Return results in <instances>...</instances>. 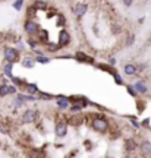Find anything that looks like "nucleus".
<instances>
[{"instance_id": "nucleus-1", "label": "nucleus", "mask_w": 151, "mask_h": 158, "mask_svg": "<svg viewBox=\"0 0 151 158\" xmlns=\"http://www.w3.org/2000/svg\"><path fill=\"white\" fill-rule=\"evenodd\" d=\"M91 126H93V129H94L95 132L104 133V132L109 129V122H107L104 117H95V118H93Z\"/></svg>"}, {"instance_id": "nucleus-2", "label": "nucleus", "mask_w": 151, "mask_h": 158, "mask_svg": "<svg viewBox=\"0 0 151 158\" xmlns=\"http://www.w3.org/2000/svg\"><path fill=\"white\" fill-rule=\"evenodd\" d=\"M18 57H19V54H18V50H16V48L7 47V48L5 50V59L9 63H15L18 60Z\"/></svg>"}, {"instance_id": "nucleus-3", "label": "nucleus", "mask_w": 151, "mask_h": 158, "mask_svg": "<svg viewBox=\"0 0 151 158\" xmlns=\"http://www.w3.org/2000/svg\"><path fill=\"white\" fill-rule=\"evenodd\" d=\"M54 133H56L57 138H65L67 135V124L63 123V122H59L54 127Z\"/></svg>"}, {"instance_id": "nucleus-4", "label": "nucleus", "mask_w": 151, "mask_h": 158, "mask_svg": "<svg viewBox=\"0 0 151 158\" xmlns=\"http://www.w3.org/2000/svg\"><path fill=\"white\" fill-rule=\"evenodd\" d=\"M25 31H27V34H29V35H35L40 31V27L34 22V21H27V22H25Z\"/></svg>"}, {"instance_id": "nucleus-5", "label": "nucleus", "mask_w": 151, "mask_h": 158, "mask_svg": "<svg viewBox=\"0 0 151 158\" xmlns=\"http://www.w3.org/2000/svg\"><path fill=\"white\" fill-rule=\"evenodd\" d=\"M22 120L24 123H32L37 120V111L35 110H27L22 116Z\"/></svg>"}, {"instance_id": "nucleus-6", "label": "nucleus", "mask_w": 151, "mask_h": 158, "mask_svg": "<svg viewBox=\"0 0 151 158\" xmlns=\"http://www.w3.org/2000/svg\"><path fill=\"white\" fill-rule=\"evenodd\" d=\"M87 10H88V6L85 5V3H78V5L75 6V15L78 18H82L87 13Z\"/></svg>"}, {"instance_id": "nucleus-7", "label": "nucleus", "mask_w": 151, "mask_h": 158, "mask_svg": "<svg viewBox=\"0 0 151 158\" xmlns=\"http://www.w3.org/2000/svg\"><path fill=\"white\" fill-rule=\"evenodd\" d=\"M57 107L60 108V110H66V108H69L71 106H69V98H66V97H59L57 98Z\"/></svg>"}, {"instance_id": "nucleus-8", "label": "nucleus", "mask_w": 151, "mask_h": 158, "mask_svg": "<svg viewBox=\"0 0 151 158\" xmlns=\"http://www.w3.org/2000/svg\"><path fill=\"white\" fill-rule=\"evenodd\" d=\"M67 43H69V34H67L66 31L63 29V31H60V34H59V47H63V45H66Z\"/></svg>"}, {"instance_id": "nucleus-9", "label": "nucleus", "mask_w": 151, "mask_h": 158, "mask_svg": "<svg viewBox=\"0 0 151 158\" xmlns=\"http://www.w3.org/2000/svg\"><path fill=\"white\" fill-rule=\"evenodd\" d=\"M134 89L135 92H140V94H145L148 88H147V85L142 82V81H138V82H135L134 84Z\"/></svg>"}, {"instance_id": "nucleus-10", "label": "nucleus", "mask_w": 151, "mask_h": 158, "mask_svg": "<svg viewBox=\"0 0 151 158\" xmlns=\"http://www.w3.org/2000/svg\"><path fill=\"white\" fill-rule=\"evenodd\" d=\"M151 152V142L150 141H145L141 143V154L142 155H148Z\"/></svg>"}, {"instance_id": "nucleus-11", "label": "nucleus", "mask_w": 151, "mask_h": 158, "mask_svg": "<svg viewBox=\"0 0 151 158\" xmlns=\"http://www.w3.org/2000/svg\"><path fill=\"white\" fill-rule=\"evenodd\" d=\"M123 72H125V75H128V76H132V75L136 73V68H135L134 64H125Z\"/></svg>"}, {"instance_id": "nucleus-12", "label": "nucleus", "mask_w": 151, "mask_h": 158, "mask_svg": "<svg viewBox=\"0 0 151 158\" xmlns=\"http://www.w3.org/2000/svg\"><path fill=\"white\" fill-rule=\"evenodd\" d=\"M34 64H35V59H32V57H25L22 62V66L27 69H31L34 68Z\"/></svg>"}, {"instance_id": "nucleus-13", "label": "nucleus", "mask_w": 151, "mask_h": 158, "mask_svg": "<svg viewBox=\"0 0 151 158\" xmlns=\"http://www.w3.org/2000/svg\"><path fill=\"white\" fill-rule=\"evenodd\" d=\"M125 148L128 151H134L135 148H136V142L134 139H125Z\"/></svg>"}, {"instance_id": "nucleus-14", "label": "nucleus", "mask_w": 151, "mask_h": 158, "mask_svg": "<svg viewBox=\"0 0 151 158\" xmlns=\"http://www.w3.org/2000/svg\"><path fill=\"white\" fill-rule=\"evenodd\" d=\"M76 59H79V60H82V62H85V63H93V59L88 56H85L84 53H81V51L76 53Z\"/></svg>"}, {"instance_id": "nucleus-15", "label": "nucleus", "mask_w": 151, "mask_h": 158, "mask_svg": "<svg viewBox=\"0 0 151 158\" xmlns=\"http://www.w3.org/2000/svg\"><path fill=\"white\" fill-rule=\"evenodd\" d=\"M7 94H9V85H0V97H6Z\"/></svg>"}, {"instance_id": "nucleus-16", "label": "nucleus", "mask_w": 151, "mask_h": 158, "mask_svg": "<svg viewBox=\"0 0 151 158\" xmlns=\"http://www.w3.org/2000/svg\"><path fill=\"white\" fill-rule=\"evenodd\" d=\"M27 89H28V92L32 95V94H35V92L38 91V88H37V85L35 84H29V85H27Z\"/></svg>"}, {"instance_id": "nucleus-17", "label": "nucleus", "mask_w": 151, "mask_h": 158, "mask_svg": "<svg viewBox=\"0 0 151 158\" xmlns=\"http://www.w3.org/2000/svg\"><path fill=\"white\" fill-rule=\"evenodd\" d=\"M12 64H13V63H7L5 66V73H6V76H9V78H13V76H12Z\"/></svg>"}, {"instance_id": "nucleus-18", "label": "nucleus", "mask_w": 151, "mask_h": 158, "mask_svg": "<svg viewBox=\"0 0 151 158\" xmlns=\"http://www.w3.org/2000/svg\"><path fill=\"white\" fill-rule=\"evenodd\" d=\"M69 110H71V111H72V113H76V111H81V110H82V106H81V104H73L72 107H69Z\"/></svg>"}, {"instance_id": "nucleus-19", "label": "nucleus", "mask_w": 151, "mask_h": 158, "mask_svg": "<svg viewBox=\"0 0 151 158\" xmlns=\"http://www.w3.org/2000/svg\"><path fill=\"white\" fill-rule=\"evenodd\" d=\"M35 62H38V63H49L50 60H49V57H45V56H38L37 59H35Z\"/></svg>"}, {"instance_id": "nucleus-20", "label": "nucleus", "mask_w": 151, "mask_h": 158, "mask_svg": "<svg viewBox=\"0 0 151 158\" xmlns=\"http://www.w3.org/2000/svg\"><path fill=\"white\" fill-rule=\"evenodd\" d=\"M22 5H24V0H16V2L13 3V7H15L16 10H21V9H22Z\"/></svg>"}, {"instance_id": "nucleus-21", "label": "nucleus", "mask_w": 151, "mask_h": 158, "mask_svg": "<svg viewBox=\"0 0 151 158\" xmlns=\"http://www.w3.org/2000/svg\"><path fill=\"white\" fill-rule=\"evenodd\" d=\"M112 75H113V78H114V81H116V84H118V85H122V78H120L118 73H114V72H113Z\"/></svg>"}, {"instance_id": "nucleus-22", "label": "nucleus", "mask_w": 151, "mask_h": 158, "mask_svg": "<svg viewBox=\"0 0 151 158\" xmlns=\"http://www.w3.org/2000/svg\"><path fill=\"white\" fill-rule=\"evenodd\" d=\"M134 35H129L128 37V41H126V45H132V43H134Z\"/></svg>"}, {"instance_id": "nucleus-23", "label": "nucleus", "mask_w": 151, "mask_h": 158, "mask_svg": "<svg viewBox=\"0 0 151 158\" xmlns=\"http://www.w3.org/2000/svg\"><path fill=\"white\" fill-rule=\"evenodd\" d=\"M128 92L131 94L132 97H136V92H135V89L132 88V86H128Z\"/></svg>"}, {"instance_id": "nucleus-24", "label": "nucleus", "mask_w": 151, "mask_h": 158, "mask_svg": "<svg viewBox=\"0 0 151 158\" xmlns=\"http://www.w3.org/2000/svg\"><path fill=\"white\" fill-rule=\"evenodd\" d=\"M132 3H134V0H123V5L126 6V7L132 6Z\"/></svg>"}, {"instance_id": "nucleus-25", "label": "nucleus", "mask_w": 151, "mask_h": 158, "mask_svg": "<svg viewBox=\"0 0 151 158\" xmlns=\"http://www.w3.org/2000/svg\"><path fill=\"white\" fill-rule=\"evenodd\" d=\"M49 48H50V51H56L57 48H59V45H54V44H49Z\"/></svg>"}, {"instance_id": "nucleus-26", "label": "nucleus", "mask_w": 151, "mask_h": 158, "mask_svg": "<svg viewBox=\"0 0 151 158\" xmlns=\"http://www.w3.org/2000/svg\"><path fill=\"white\" fill-rule=\"evenodd\" d=\"M15 92H16V88H15V86H11V85H9V94H15Z\"/></svg>"}, {"instance_id": "nucleus-27", "label": "nucleus", "mask_w": 151, "mask_h": 158, "mask_svg": "<svg viewBox=\"0 0 151 158\" xmlns=\"http://www.w3.org/2000/svg\"><path fill=\"white\" fill-rule=\"evenodd\" d=\"M142 126H150V120H148V118H145V120H144V123H142Z\"/></svg>"}, {"instance_id": "nucleus-28", "label": "nucleus", "mask_w": 151, "mask_h": 158, "mask_svg": "<svg viewBox=\"0 0 151 158\" xmlns=\"http://www.w3.org/2000/svg\"><path fill=\"white\" fill-rule=\"evenodd\" d=\"M109 63H110V64H114V63H116V60H114V59H110V60H109Z\"/></svg>"}]
</instances>
